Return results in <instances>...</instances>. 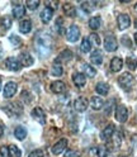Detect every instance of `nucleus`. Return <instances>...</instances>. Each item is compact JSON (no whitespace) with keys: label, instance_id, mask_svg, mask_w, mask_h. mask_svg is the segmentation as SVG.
<instances>
[{"label":"nucleus","instance_id":"1","mask_svg":"<svg viewBox=\"0 0 137 157\" xmlns=\"http://www.w3.org/2000/svg\"><path fill=\"white\" fill-rule=\"evenodd\" d=\"M34 47L37 53L45 57L52 50V37L51 34H48L46 32H41L38 33L34 38Z\"/></svg>","mask_w":137,"mask_h":157},{"label":"nucleus","instance_id":"2","mask_svg":"<svg viewBox=\"0 0 137 157\" xmlns=\"http://www.w3.org/2000/svg\"><path fill=\"white\" fill-rule=\"evenodd\" d=\"M118 84L124 91H130L135 85V77L130 72H124L118 77Z\"/></svg>","mask_w":137,"mask_h":157},{"label":"nucleus","instance_id":"3","mask_svg":"<svg viewBox=\"0 0 137 157\" xmlns=\"http://www.w3.org/2000/svg\"><path fill=\"white\" fill-rule=\"evenodd\" d=\"M3 109L9 117H18L22 114V106L18 103H9L5 106H3Z\"/></svg>","mask_w":137,"mask_h":157},{"label":"nucleus","instance_id":"4","mask_svg":"<svg viewBox=\"0 0 137 157\" xmlns=\"http://www.w3.org/2000/svg\"><path fill=\"white\" fill-rule=\"evenodd\" d=\"M115 119L119 123H124L128 119V110L124 105H118L115 108Z\"/></svg>","mask_w":137,"mask_h":157},{"label":"nucleus","instance_id":"5","mask_svg":"<svg viewBox=\"0 0 137 157\" xmlns=\"http://www.w3.org/2000/svg\"><path fill=\"white\" fill-rule=\"evenodd\" d=\"M79 38H80L79 27L75 25V24H72L70 28L67 29V41L71 42V43H74V42H76Z\"/></svg>","mask_w":137,"mask_h":157},{"label":"nucleus","instance_id":"6","mask_svg":"<svg viewBox=\"0 0 137 157\" xmlns=\"http://www.w3.org/2000/svg\"><path fill=\"white\" fill-rule=\"evenodd\" d=\"M104 48L108 52H114L118 48V43H117V39L114 38V36H108L104 41Z\"/></svg>","mask_w":137,"mask_h":157},{"label":"nucleus","instance_id":"7","mask_svg":"<svg viewBox=\"0 0 137 157\" xmlns=\"http://www.w3.org/2000/svg\"><path fill=\"white\" fill-rule=\"evenodd\" d=\"M117 23H118V28L121 31H124L131 25V18L128 14H119L118 19H117Z\"/></svg>","mask_w":137,"mask_h":157},{"label":"nucleus","instance_id":"8","mask_svg":"<svg viewBox=\"0 0 137 157\" xmlns=\"http://www.w3.org/2000/svg\"><path fill=\"white\" fill-rule=\"evenodd\" d=\"M32 117H33L40 124H42V125L46 124V114H45V112H43L42 108L36 106L34 109L32 110Z\"/></svg>","mask_w":137,"mask_h":157},{"label":"nucleus","instance_id":"9","mask_svg":"<svg viewBox=\"0 0 137 157\" xmlns=\"http://www.w3.org/2000/svg\"><path fill=\"white\" fill-rule=\"evenodd\" d=\"M66 147H67V140H66V138H61L57 143L53 144V147H52V153L56 155V156L61 155L64 151H66Z\"/></svg>","mask_w":137,"mask_h":157},{"label":"nucleus","instance_id":"10","mask_svg":"<svg viewBox=\"0 0 137 157\" xmlns=\"http://www.w3.org/2000/svg\"><path fill=\"white\" fill-rule=\"evenodd\" d=\"M5 66H6L8 70H10V71H19L22 68V65H21V62H19V60H17V58H14V57L6 58Z\"/></svg>","mask_w":137,"mask_h":157},{"label":"nucleus","instance_id":"11","mask_svg":"<svg viewBox=\"0 0 137 157\" xmlns=\"http://www.w3.org/2000/svg\"><path fill=\"white\" fill-rule=\"evenodd\" d=\"M40 18H41L42 23H45V24L50 23L51 19L53 18V9L46 6L45 9H42V12H41V14H40Z\"/></svg>","mask_w":137,"mask_h":157},{"label":"nucleus","instance_id":"12","mask_svg":"<svg viewBox=\"0 0 137 157\" xmlns=\"http://www.w3.org/2000/svg\"><path fill=\"white\" fill-rule=\"evenodd\" d=\"M17 90H18V85H17L15 82H13V81L8 82V84L5 85V87H4V98L9 99V98L14 96L15 93H17Z\"/></svg>","mask_w":137,"mask_h":157},{"label":"nucleus","instance_id":"13","mask_svg":"<svg viewBox=\"0 0 137 157\" xmlns=\"http://www.w3.org/2000/svg\"><path fill=\"white\" fill-rule=\"evenodd\" d=\"M74 108H75L76 112L84 113V112L86 110V108H88V100L85 99L84 96H79V98H77V99L75 100V103H74Z\"/></svg>","mask_w":137,"mask_h":157},{"label":"nucleus","instance_id":"14","mask_svg":"<svg viewBox=\"0 0 137 157\" xmlns=\"http://www.w3.org/2000/svg\"><path fill=\"white\" fill-rule=\"evenodd\" d=\"M114 133H115V127H114L113 124H108V125H107L105 128L102 131L100 137H102V140L108 141V140H111L112 137L114 136Z\"/></svg>","mask_w":137,"mask_h":157},{"label":"nucleus","instance_id":"15","mask_svg":"<svg viewBox=\"0 0 137 157\" xmlns=\"http://www.w3.org/2000/svg\"><path fill=\"white\" fill-rule=\"evenodd\" d=\"M19 62H21L22 66L24 67H28V66H32L34 60H33V57L31 53H28V52H23L21 53V56H19Z\"/></svg>","mask_w":137,"mask_h":157},{"label":"nucleus","instance_id":"16","mask_svg":"<svg viewBox=\"0 0 137 157\" xmlns=\"http://www.w3.org/2000/svg\"><path fill=\"white\" fill-rule=\"evenodd\" d=\"M72 81H74V84H75L77 87H83V86L86 84V77H85V75L81 74V72H75V74L72 75Z\"/></svg>","mask_w":137,"mask_h":157},{"label":"nucleus","instance_id":"17","mask_svg":"<svg viewBox=\"0 0 137 157\" xmlns=\"http://www.w3.org/2000/svg\"><path fill=\"white\" fill-rule=\"evenodd\" d=\"M123 67V60L121 57H113L112 61H111V70L113 72H118L122 70Z\"/></svg>","mask_w":137,"mask_h":157},{"label":"nucleus","instance_id":"18","mask_svg":"<svg viewBox=\"0 0 137 157\" xmlns=\"http://www.w3.org/2000/svg\"><path fill=\"white\" fill-rule=\"evenodd\" d=\"M104 105V100L100 96H92L90 98V106L94 110H100Z\"/></svg>","mask_w":137,"mask_h":157},{"label":"nucleus","instance_id":"19","mask_svg":"<svg viewBox=\"0 0 137 157\" xmlns=\"http://www.w3.org/2000/svg\"><path fill=\"white\" fill-rule=\"evenodd\" d=\"M24 14H25V8L21 3L15 4L14 8H13V17L15 19H21V18L24 17Z\"/></svg>","mask_w":137,"mask_h":157},{"label":"nucleus","instance_id":"20","mask_svg":"<svg viewBox=\"0 0 137 157\" xmlns=\"http://www.w3.org/2000/svg\"><path fill=\"white\" fill-rule=\"evenodd\" d=\"M90 61L94 65H102L103 63V55L100 50H94L90 55Z\"/></svg>","mask_w":137,"mask_h":157},{"label":"nucleus","instance_id":"21","mask_svg":"<svg viewBox=\"0 0 137 157\" xmlns=\"http://www.w3.org/2000/svg\"><path fill=\"white\" fill-rule=\"evenodd\" d=\"M72 58V52L70 51V50H64L60 55H58V57L56 58V61L55 62H57V63H60L61 61H64V62H68Z\"/></svg>","mask_w":137,"mask_h":157},{"label":"nucleus","instance_id":"22","mask_svg":"<svg viewBox=\"0 0 137 157\" xmlns=\"http://www.w3.org/2000/svg\"><path fill=\"white\" fill-rule=\"evenodd\" d=\"M95 91L99 94V95H103V96H105V95H108V93H109V85L107 84V82H98L96 84V86H95Z\"/></svg>","mask_w":137,"mask_h":157},{"label":"nucleus","instance_id":"23","mask_svg":"<svg viewBox=\"0 0 137 157\" xmlns=\"http://www.w3.org/2000/svg\"><path fill=\"white\" fill-rule=\"evenodd\" d=\"M51 90L55 94H62L66 90V86H65V84L62 81H53L51 84Z\"/></svg>","mask_w":137,"mask_h":157},{"label":"nucleus","instance_id":"24","mask_svg":"<svg viewBox=\"0 0 137 157\" xmlns=\"http://www.w3.org/2000/svg\"><path fill=\"white\" fill-rule=\"evenodd\" d=\"M31 29H32L31 19H24V21H22L21 23H19V31H21L22 33L27 34V33L31 32Z\"/></svg>","mask_w":137,"mask_h":157},{"label":"nucleus","instance_id":"25","mask_svg":"<svg viewBox=\"0 0 137 157\" xmlns=\"http://www.w3.org/2000/svg\"><path fill=\"white\" fill-rule=\"evenodd\" d=\"M10 27H12V19H10V17L5 15V17H3L2 19H0V31H2V32H6Z\"/></svg>","mask_w":137,"mask_h":157},{"label":"nucleus","instance_id":"26","mask_svg":"<svg viewBox=\"0 0 137 157\" xmlns=\"http://www.w3.org/2000/svg\"><path fill=\"white\" fill-rule=\"evenodd\" d=\"M14 136H15L17 140L23 141L25 137H27V131H25V128H24V127H22V125H18L17 128H15V131H14Z\"/></svg>","mask_w":137,"mask_h":157},{"label":"nucleus","instance_id":"27","mask_svg":"<svg viewBox=\"0 0 137 157\" xmlns=\"http://www.w3.org/2000/svg\"><path fill=\"white\" fill-rule=\"evenodd\" d=\"M64 13H65L67 17L74 18V17L76 15V9L74 8L72 4H70V3H65V4H64Z\"/></svg>","mask_w":137,"mask_h":157},{"label":"nucleus","instance_id":"28","mask_svg":"<svg viewBox=\"0 0 137 157\" xmlns=\"http://www.w3.org/2000/svg\"><path fill=\"white\" fill-rule=\"evenodd\" d=\"M80 50H81V52H84V53H88V52L92 50V42H90V39L88 38V37L83 38L81 44H80Z\"/></svg>","mask_w":137,"mask_h":157},{"label":"nucleus","instance_id":"29","mask_svg":"<svg viewBox=\"0 0 137 157\" xmlns=\"http://www.w3.org/2000/svg\"><path fill=\"white\" fill-rule=\"evenodd\" d=\"M100 24H102L100 17H93V18L89 19V27L92 29H94V31H95V29H99Z\"/></svg>","mask_w":137,"mask_h":157},{"label":"nucleus","instance_id":"30","mask_svg":"<svg viewBox=\"0 0 137 157\" xmlns=\"http://www.w3.org/2000/svg\"><path fill=\"white\" fill-rule=\"evenodd\" d=\"M83 68H84V72H85V75L88 77H94L96 75V70H95L93 66H90L89 63H84Z\"/></svg>","mask_w":137,"mask_h":157},{"label":"nucleus","instance_id":"31","mask_svg":"<svg viewBox=\"0 0 137 157\" xmlns=\"http://www.w3.org/2000/svg\"><path fill=\"white\" fill-rule=\"evenodd\" d=\"M51 74H52L53 76H61V75L64 74V68H62V66H61L60 63L55 62L53 66H52V68H51Z\"/></svg>","mask_w":137,"mask_h":157},{"label":"nucleus","instance_id":"32","mask_svg":"<svg viewBox=\"0 0 137 157\" xmlns=\"http://www.w3.org/2000/svg\"><path fill=\"white\" fill-rule=\"evenodd\" d=\"M9 148V153H10V157H22V151L18 148L15 144H10L8 147Z\"/></svg>","mask_w":137,"mask_h":157},{"label":"nucleus","instance_id":"33","mask_svg":"<svg viewBox=\"0 0 137 157\" xmlns=\"http://www.w3.org/2000/svg\"><path fill=\"white\" fill-rule=\"evenodd\" d=\"M126 63H127V67H128L130 70H136V67H137V60H136V57L128 56V57H127V60H126Z\"/></svg>","mask_w":137,"mask_h":157},{"label":"nucleus","instance_id":"34","mask_svg":"<svg viewBox=\"0 0 137 157\" xmlns=\"http://www.w3.org/2000/svg\"><path fill=\"white\" fill-rule=\"evenodd\" d=\"M94 5H95V3L84 2V3H81V9H83L85 13H92L94 10Z\"/></svg>","mask_w":137,"mask_h":157},{"label":"nucleus","instance_id":"35","mask_svg":"<svg viewBox=\"0 0 137 157\" xmlns=\"http://www.w3.org/2000/svg\"><path fill=\"white\" fill-rule=\"evenodd\" d=\"M27 8L29 9V10H36V9H38V6H40V2H34V0H29V2L25 3Z\"/></svg>","mask_w":137,"mask_h":157},{"label":"nucleus","instance_id":"36","mask_svg":"<svg viewBox=\"0 0 137 157\" xmlns=\"http://www.w3.org/2000/svg\"><path fill=\"white\" fill-rule=\"evenodd\" d=\"M121 142H122V136L119 133H114V136H113V144H114V147H119Z\"/></svg>","mask_w":137,"mask_h":157},{"label":"nucleus","instance_id":"37","mask_svg":"<svg viewBox=\"0 0 137 157\" xmlns=\"http://www.w3.org/2000/svg\"><path fill=\"white\" fill-rule=\"evenodd\" d=\"M98 157H107L108 156V150L107 147H98Z\"/></svg>","mask_w":137,"mask_h":157},{"label":"nucleus","instance_id":"38","mask_svg":"<svg viewBox=\"0 0 137 157\" xmlns=\"http://www.w3.org/2000/svg\"><path fill=\"white\" fill-rule=\"evenodd\" d=\"M56 27L58 28V29H57V32L60 33V34H62V33H64V23H62V19H61V18H57V21H56Z\"/></svg>","mask_w":137,"mask_h":157},{"label":"nucleus","instance_id":"39","mask_svg":"<svg viewBox=\"0 0 137 157\" xmlns=\"http://www.w3.org/2000/svg\"><path fill=\"white\" fill-rule=\"evenodd\" d=\"M89 39H92V41L96 44V46H99L100 43H102V41H100V38H99V36H98L96 33H92L90 34V37H89Z\"/></svg>","mask_w":137,"mask_h":157},{"label":"nucleus","instance_id":"40","mask_svg":"<svg viewBox=\"0 0 137 157\" xmlns=\"http://www.w3.org/2000/svg\"><path fill=\"white\" fill-rule=\"evenodd\" d=\"M9 41H10V43H13V44H21V38H19L18 36H15V34H12L10 37H9Z\"/></svg>","mask_w":137,"mask_h":157},{"label":"nucleus","instance_id":"41","mask_svg":"<svg viewBox=\"0 0 137 157\" xmlns=\"http://www.w3.org/2000/svg\"><path fill=\"white\" fill-rule=\"evenodd\" d=\"M0 156L2 157H10V153H9V148L6 146H3L0 148Z\"/></svg>","mask_w":137,"mask_h":157},{"label":"nucleus","instance_id":"42","mask_svg":"<svg viewBox=\"0 0 137 157\" xmlns=\"http://www.w3.org/2000/svg\"><path fill=\"white\" fill-rule=\"evenodd\" d=\"M64 157H79V152L75 151V150H68L65 152Z\"/></svg>","mask_w":137,"mask_h":157},{"label":"nucleus","instance_id":"43","mask_svg":"<svg viewBox=\"0 0 137 157\" xmlns=\"http://www.w3.org/2000/svg\"><path fill=\"white\" fill-rule=\"evenodd\" d=\"M28 157H43V152L41 150H34L28 155Z\"/></svg>","mask_w":137,"mask_h":157},{"label":"nucleus","instance_id":"44","mask_svg":"<svg viewBox=\"0 0 137 157\" xmlns=\"http://www.w3.org/2000/svg\"><path fill=\"white\" fill-rule=\"evenodd\" d=\"M112 106H114V101H111V105L107 106V109H105V114L107 115H109L112 113Z\"/></svg>","mask_w":137,"mask_h":157},{"label":"nucleus","instance_id":"45","mask_svg":"<svg viewBox=\"0 0 137 157\" xmlns=\"http://www.w3.org/2000/svg\"><path fill=\"white\" fill-rule=\"evenodd\" d=\"M122 43H124L126 46H128V47L131 46V42H128V37H123L122 38Z\"/></svg>","mask_w":137,"mask_h":157},{"label":"nucleus","instance_id":"46","mask_svg":"<svg viewBox=\"0 0 137 157\" xmlns=\"http://www.w3.org/2000/svg\"><path fill=\"white\" fill-rule=\"evenodd\" d=\"M2 136H3V128H2V125H0V138H2Z\"/></svg>","mask_w":137,"mask_h":157},{"label":"nucleus","instance_id":"47","mask_svg":"<svg viewBox=\"0 0 137 157\" xmlns=\"http://www.w3.org/2000/svg\"><path fill=\"white\" fill-rule=\"evenodd\" d=\"M135 42H136V44H137V33L135 34Z\"/></svg>","mask_w":137,"mask_h":157},{"label":"nucleus","instance_id":"48","mask_svg":"<svg viewBox=\"0 0 137 157\" xmlns=\"http://www.w3.org/2000/svg\"><path fill=\"white\" fill-rule=\"evenodd\" d=\"M0 89H2V81H0Z\"/></svg>","mask_w":137,"mask_h":157},{"label":"nucleus","instance_id":"49","mask_svg":"<svg viewBox=\"0 0 137 157\" xmlns=\"http://www.w3.org/2000/svg\"><path fill=\"white\" fill-rule=\"evenodd\" d=\"M136 10H137V4H136Z\"/></svg>","mask_w":137,"mask_h":157}]
</instances>
